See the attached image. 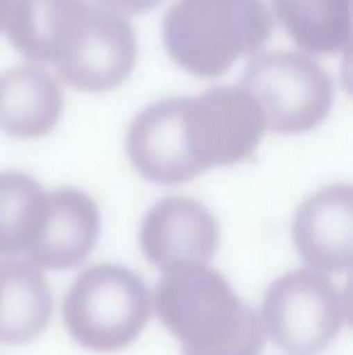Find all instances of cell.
I'll return each mask as SVG.
<instances>
[{
    "instance_id": "1",
    "label": "cell",
    "mask_w": 353,
    "mask_h": 355,
    "mask_svg": "<svg viewBox=\"0 0 353 355\" xmlns=\"http://www.w3.org/2000/svg\"><path fill=\"white\" fill-rule=\"evenodd\" d=\"M266 123L240 87H211L196 97H165L133 116L126 155L146 182L179 187L216 167H235L257 153Z\"/></svg>"
},
{
    "instance_id": "2",
    "label": "cell",
    "mask_w": 353,
    "mask_h": 355,
    "mask_svg": "<svg viewBox=\"0 0 353 355\" xmlns=\"http://www.w3.org/2000/svg\"><path fill=\"white\" fill-rule=\"evenodd\" d=\"M3 27L27 61L51 63L83 92H109L136 66L131 22L89 0H10Z\"/></svg>"
},
{
    "instance_id": "3",
    "label": "cell",
    "mask_w": 353,
    "mask_h": 355,
    "mask_svg": "<svg viewBox=\"0 0 353 355\" xmlns=\"http://www.w3.org/2000/svg\"><path fill=\"white\" fill-rule=\"evenodd\" d=\"M153 317L182 355H261L259 314L211 263L167 271L153 290Z\"/></svg>"
},
{
    "instance_id": "4",
    "label": "cell",
    "mask_w": 353,
    "mask_h": 355,
    "mask_svg": "<svg viewBox=\"0 0 353 355\" xmlns=\"http://www.w3.org/2000/svg\"><path fill=\"white\" fill-rule=\"evenodd\" d=\"M273 32L264 0H175L162 19V42L179 68L221 78L242 58H255Z\"/></svg>"
},
{
    "instance_id": "5",
    "label": "cell",
    "mask_w": 353,
    "mask_h": 355,
    "mask_svg": "<svg viewBox=\"0 0 353 355\" xmlns=\"http://www.w3.org/2000/svg\"><path fill=\"white\" fill-rule=\"evenodd\" d=\"M63 327L89 353H119L143 336L153 319V290L133 268L94 263L63 295Z\"/></svg>"
},
{
    "instance_id": "6",
    "label": "cell",
    "mask_w": 353,
    "mask_h": 355,
    "mask_svg": "<svg viewBox=\"0 0 353 355\" xmlns=\"http://www.w3.org/2000/svg\"><path fill=\"white\" fill-rule=\"evenodd\" d=\"M257 314L266 341L278 351L317 355L341 336L349 304L332 276L293 268L268 283Z\"/></svg>"
},
{
    "instance_id": "7",
    "label": "cell",
    "mask_w": 353,
    "mask_h": 355,
    "mask_svg": "<svg viewBox=\"0 0 353 355\" xmlns=\"http://www.w3.org/2000/svg\"><path fill=\"white\" fill-rule=\"evenodd\" d=\"M240 87L257 102L266 131L281 136L315 131L334 104V83L327 71L312 56L295 51L257 53Z\"/></svg>"
},
{
    "instance_id": "8",
    "label": "cell",
    "mask_w": 353,
    "mask_h": 355,
    "mask_svg": "<svg viewBox=\"0 0 353 355\" xmlns=\"http://www.w3.org/2000/svg\"><path fill=\"white\" fill-rule=\"evenodd\" d=\"M221 247V223L191 196H165L146 211L138 249L160 273L193 263H211Z\"/></svg>"
},
{
    "instance_id": "9",
    "label": "cell",
    "mask_w": 353,
    "mask_h": 355,
    "mask_svg": "<svg viewBox=\"0 0 353 355\" xmlns=\"http://www.w3.org/2000/svg\"><path fill=\"white\" fill-rule=\"evenodd\" d=\"M291 239L302 268L325 276L349 273L353 263L351 184H327L310 193L293 213Z\"/></svg>"
},
{
    "instance_id": "10",
    "label": "cell",
    "mask_w": 353,
    "mask_h": 355,
    "mask_svg": "<svg viewBox=\"0 0 353 355\" xmlns=\"http://www.w3.org/2000/svg\"><path fill=\"white\" fill-rule=\"evenodd\" d=\"M102 234V213L87 191L58 187L46 191V208L29 252V263L46 271H71L87 261Z\"/></svg>"
},
{
    "instance_id": "11",
    "label": "cell",
    "mask_w": 353,
    "mask_h": 355,
    "mask_svg": "<svg viewBox=\"0 0 353 355\" xmlns=\"http://www.w3.org/2000/svg\"><path fill=\"white\" fill-rule=\"evenodd\" d=\"M63 89L46 68L15 66L0 73V131L32 141L44 138L63 116Z\"/></svg>"
},
{
    "instance_id": "12",
    "label": "cell",
    "mask_w": 353,
    "mask_h": 355,
    "mask_svg": "<svg viewBox=\"0 0 353 355\" xmlns=\"http://www.w3.org/2000/svg\"><path fill=\"white\" fill-rule=\"evenodd\" d=\"M53 290L27 259H0V343L27 346L49 329Z\"/></svg>"
},
{
    "instance_id": "13",
    "label": "cell",
    "mask_w": 353,
    "mask_h": 355,
    "mask_svg": "<svg viewBox=\"0 0 353 355\" xmlns=\"http://www.w3.org/2000/svg\"><path fill=\"white\" fill-rule=\"evenodd\" d=\"M268 12L305 56H334L349 49L351 0H271Z\"/></svg>"
},
{
    "instance_id": "14",
    "label": "cell",
    "mask_w": 353,
    "mask_h": 355,
    "mask_svg": "<svg viewBox=\"0 0 353 355\" xmlns=\"http://www.w3.org/2000/svg\"><path fill=\"white\" fill-rule=\"evenodd\" d=\"M46 208V189L27 172H0V259H24Z\"/></svg>"
},
{
    "instance_id": "15",
    "label": "cell",
    "mask_w": 353,
    "mask_h": 355,
    "mask_svg": "<svg viewBox=\"0 0 353 355\" xmlns=\"http://www.w3.org/2000/svg\"><path fill=\"white\" fill-rule=\"evenodd\" d=\"M94 3H97L99 8L109 10V12L126 17V15H141V12H148V10L157 8V5H160L162 0H94Z\"/></svg>"
},
{
    "instance_id": "16",
    "label": "cell",
    "mask_w": 353,
    "mask_h": 355,
    "mask_svg": "<svg viewBox=\"0 0 353 355\" xmlns=\"http://www.w3.org/2000/svg\"><path fill=\"white\" fill-rule=\"evenodd\" d=\"M8 5H10V0H0V29H3L5 15H8Z\"/></svg>"
}]
</instances>
